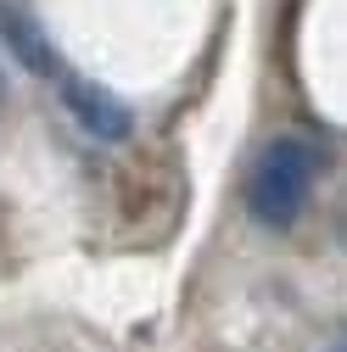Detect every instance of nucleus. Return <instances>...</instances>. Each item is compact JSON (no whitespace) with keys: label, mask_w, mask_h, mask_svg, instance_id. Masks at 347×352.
<instances>
[{"label":"nucleus","mask_w":347,"mask_h":352,"mask_svg":"<svg viewBox=\"0 0 347 352\" xmlns=\"http://www.w3.org/2000/svg\"><path fill=\"white\" fill-rule=\"evenodd\" d=\"M319 146L308 135H275L264 140V151L252 157V173H246V212L252 224L264 230H291L302 207H308L314 185H319Z\"/></svg>","instance_id":"obj_1"},{"label":"nucleus","mask_w":347,"mask_h":352,"mask_svg":"<svg viewBox=\"0 0 347 352\" xmlns=\"http://www.w3.org/2000/svg\"><path fill=\"white\" fill-rule=\"evenodd\" d=\"M56 90H62L67 118H73L90 140H101V146H123L129 135H135V107H129L118 90H107V84L84 78V73H62Z\"/></svg>","instance_id":"obj_2"},{"label":"nucleus","mask_w":347,"mask_h":352,"mask_svg":"<svg viewBox=\"0 0 347 352\" xmlns=\"http://www.w3.org/2000/svg\"><path fill=\"white\" fill-rule=\"evenodd\" d=\"M0 51H6L23 73H34V78H62L56 45L45 39V28H39L17 0H0Z\"/></svg>","instance_id":"obj_3"},{"label":"nucleus","mask_w":347,"mask_h":352,"mask_svg":"<svg viewBox=\"0 0 347 352\" xmlns=\"http://www.w3.org/2000/svg\"><path fill=\"white\" fill-rule=\"evenodd\" d=\"M0 101H6V62H0Z\"/></svg>","instance_id":"obj_4"},{"label":"nucleus","mask_w":347,"mask_h":352,"mask_svg":"<svg viewBox=\"0 0 347 352\" xmlns=\"http://www.w3.org/2000/svg\"><path fill=\"white\" fill-rule=\"evenodd\" d=\"M325 352H347V341H336V346H325Z\"/></svg>","instance_id":"obj_5"}]
</instances>
